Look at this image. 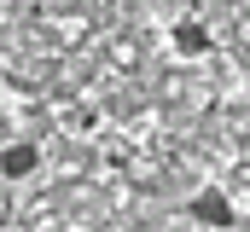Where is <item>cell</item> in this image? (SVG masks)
Wrapping results in <instances>:
<instances>
[{
	"mask_svg": "<svg viewBox=\"0 0 250 232\" xmlns=\"http://www.w3.org/2000/svg\"><path fill=\"white\" fill-rule=\"evenodd\" d=\"M187 215L198 227H239V209H233V197L221 192V186H204V192H192Z\"/></svg>",
	"mask_w": 250,
	"mask_h": 232,
	"instance_id": "6da1fadb",
	"label": "cell"
},
{
	"mask_svg": "<svg viewBox=\"0 0 250 232\" xmlns=\"http://www.w3.org/2000/svg\"><path fill=\"white\" fill-rule=\"evenodd\" d=\"M41 169V145L35 139H6L0 145V180H29Z\"/></svg>",
	"mask_w": 250,
	"mask_h": 232,
	"instance_id": "7a4b0ae2",
	"label": "cell"
},
{
	"mask_svg": "<svg viewBox=\"0 0 250 232\" xmlns=\"http://www.w3.org/2000/svg\"><path fill=\"white\" fill-rule=\"evenodd\" d=\"M169 41H175V53H181V58H204L209 47H215V41H209V29H204L198 18H181V23L169 29Z\"/></svg>",
	"mask_w": 250,
	"mask_h": 232,
	"instance_id": "3957f363",
	"label": "cell"
}]
</instances>
